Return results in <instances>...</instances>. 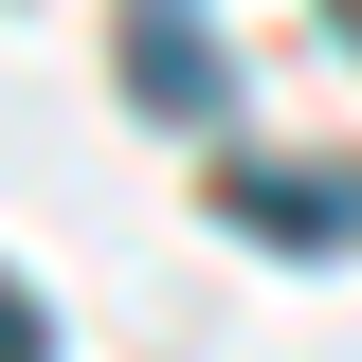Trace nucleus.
I'll return each mask as SVG.
<instances>
[{"label": "nucleus", "mask_w": 362, "mask_h": 362, "mask_svg": "<svg viewBox=\"0 0 362 362\" xmlns=\"http://www.w3.org/2000/svg\"><path fill=\"white\" fill-rule=\"evenodd\" d=\"M127 90H145V109H181V127H218V54L181 37V18H127Z\"/></svg>", "instance_id": "f257e3e1"}, {"label": "nucleus", "mask_w": 362, "mask_h": 362, "mask_svg": "<svg viewBox=\"0 0 362 362\" xmlns=\"http://www.w3.org/2000/svg\"><path fill=\"white\" fill-rule=\"evenodd\" d=\"M235 218L254 235H344V199H326V181H235Z\"/></svg>", "instance_id": "f03ea898"}]
</instances>
